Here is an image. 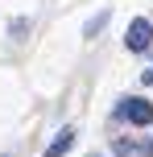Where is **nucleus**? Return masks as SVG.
Masks as SVG:
<instances>
[{
	"instance_id": "obj_1",
	"label": "nucleus",
	"mask_w": 153,
	"mask_h": 157,
	"mask_svg": "<svg viewBox=\"0 0 153 157\" xmlns=\"http://www.w3.org/2000/svg\"><path fill=\"white\" fill-rule=\"evenodd\" d=\"M116 116L120 120H132V124H153V103L141 99V95H128V99H120V108H116Z\"/></svg>"
},
{
	"instance_id": "obj_2",
	"label": "nucleus",
	"mask_w": 153,
	"mask_h": 157,
	"mask_svg": "<svg viewBox=\"0 0 153 157\" xmlns=\"http://www.w3.org/2000/svg\"><path fill=\"white\" fill-rule=\"evenodd\" d=\"M149 41H153V25L145 17H137V21L128 25V33H124V46H128L132 54H141V50H149Z\"/></svg>"
},
{
	"instance_id": "obj_3",
	"label": "nucleus",
	"mask_w": 153,
	"mask_h": 157,
	"mask_svg": "<svg viewBox=\"0 0 153 157\" xmlns=\"http://www.w3.org/2000/svg\"><path fill=\"white\" fill-rule=\"evenodd\" d=\"M75 136H79V132H75V128H62V132H58L54 141L46 145V157H62V153H66V149H71V145H75Z\"/></svg>"
},
{
	"instance_id": "obj_4",
	"label": "nucleus",
	"mask_w": 153,
	"mask_h": 157,
	"mask_svg": "<svg viewBox=\"0 0 153 157\" xmlns=\"http://www.w3.org/2000/svg\"><path fill=\"white\" fill-rule=\"evenodd\" d=\"M108 17H112V13H99V17H91V21H87V29H83V33H87V37H95V33H99V29L108 25Z\"/></svg>"
},
{
	"instance_id": "obj_5",
	"label": "nucleus",
	"mask_w": 153,
	"mask_h": 157,
	"mask_svg": "<svg viewBox=\"0 0 153 157\" xmlns=\"http://www.w3.org/2000/svg\"><path fill=\"white\" fill-rule=\"evenodd\" d=\"M141 83H145V87H153V66H149L145 75H141Z\"/></svg>"
},
{
	"instance_id": "obj_6",
	"label": "nucleus",
	"mask_w": 153,
	"mask_h": 157,
	"mask_svg": "<svg viewBox=\"0 0 153 157\" xmlns=\"http://www.w3.org/2000/svg\"><path fill=\"white\" fill-rule=\"evenodd\" d=\"M91 157H99V153H91Z\"/></svg>"
},
{
	"instance_id": "obj_7",
	"label": "nucleus",
	"mask_w": 153,
	"mask_h": 157,
	"mask_svg": "<svg viewBox=\"0 0 153 157\" xmlns=\"http://www.w3.org/2000/svg\"><path fill=\"white\" fill-rule=\"evenodd\" d=\"M4 157H8V153H4Z\"/></svg>"
}]
</instances>
